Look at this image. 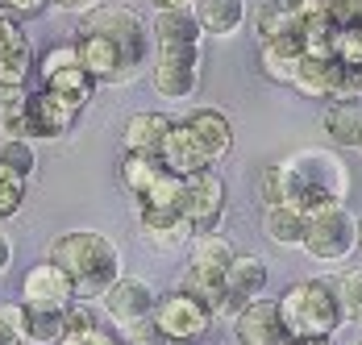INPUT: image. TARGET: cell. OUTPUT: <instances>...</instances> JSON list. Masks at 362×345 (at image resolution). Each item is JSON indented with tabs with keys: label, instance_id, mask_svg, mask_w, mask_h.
Wrapping results in <instances>:
<instances>
[{
	"label": "cell",
	"instance_id": "277c9868",
	"mask_svg": "<svg viewBox=\"0 0 362 345\" xmlns=\"http://www.w3.org/2000/svg\"><path fill=\"white\" fill-rule=\"evenodd\" d=\"M279 312L291 337H329L346 324L341 320V304L333 291V279H296L279 296Z\"/></svg>",
	"mask_w": 362,
	"mask_h": 345
},
{
	"label": "cell",
	"instance_id": "ab89813d",
	"mask_svg": "<svg viewBox=\"0 0 362 345\" xmlns=\"http://www.w3.org/2000/svg\"><path fill=\"white\" fill-rule=\"evenodd\" d=\"M46 4L50 0H0V13H8V17H34Z\"/></svg>",
	"mask_w": 362,
	"mask_h": 345
},
{
	"label": "cell",
	"instance_id": "74e56055",
	"mask_svg": "<svg viewBox=\"0 0 362 345\" xmlns=\"http://www.w3.org/2000/svg\"><path fill=\"white\" fill-rule=\"evenodd\" d=\"M71 63H79V54H75V42H67V46H50V50L42 54V63H37V75L46 79V75H54V71L71 67Z\"/></svg>",
	"mask_w": 362,
	"mask_h": 345
},
{
	"label": "cell",
	"instance_id": "4fadbf2b",
	"mask_svg": "<svg viewBox=\"0 0 362 345\" xmlns=\"http://www.w3.org/2000/svg\"><path fill=\"white\" fill-rule=\"evenodd\" d=\"M267 283H271V262L262 254H233L225 271V312H238L250 300L267 296Z\"/></svg>",
	"mask_w": 362,
	"mask_h": 345
},
{
	"label": "cell",
	"instance_id": "52a82bcc",
	"mask_svg": "<svg viewBox=\"0 0 362 345\" xmlns=\"http://www.w3.org/2000/svg\"><path fill=\"white\" fill-rule=\"evenodd\" d=\"M171 341H200L209 329H213V312H209V304H200L196 296H187L183 287H175V291H167V296H158L154 300V316H150Z\"/></svg>",
	"mask_w": 362,
	"mask_h": 345
},
{
	"label": "cell",
	"instance_id": "6da1fadb",
	"mask_svg": "<svg viewBox=\"0 0 362 345\" xmlns=\"http://www.w3.org/2000/svg\"><path fill=\"white\" fill-rule=\"evenodd\" d=\"M75 54L79 67L88 71L96 83H134L150 59H154V37L150 25L125 4H100L83 13V25L75 30Z\"/></svg>",
	"mask_w": 362,
	"mask_h": 345
},
{
	"label": "cell",
	"instance_id": "f35d334b",
	"mask_svg": "<svg viewBox=\"0 0 362 345\" xmlns=\"http://www.w3.org/2000/svg\"><path fill=\"white\" fill-rule=\"evenodd\" d=\"M121 337H125V345H175L171 337H167V333H163V329H158V324H154V320H146V324H134V329H125Z\"/></svg>",
	"mask_w": 362,
	"mask_h": 345
},
{
	"label": "cell",
	"instance_id": "7a4b0ae2",
	"mask_svg": "<svg viewBox=\"0 0 362 345\" xmlns=\"http://www.w3.org/2000/svg\"><path fill=\"white\" fill-rule=\"evenodd\" d=\"M46 258L67 271L79 300H100L109 291V283L121 275V250L109 233H96V229L59 233L46 245Z\"/></svg>",
	"mask_w": 362,
	"mask_h": 345
},
{
	"label": "cell",
	"instance_id": "1f68e13d",
	"mask_svg": "<svg viewBox=\"0 0 362 345\" xmlns=\"http://www.w3.org/2000/svg\"><path fill=\"white\" fill-rule=\"evenodd\" d=\"M183 187H187V179H180V175H163L150 192H146L142 200H138V208H180L183 212Z\"/></svg>",
	"mask_w": 362,
	"mask_h": 345
},
{
	"label": "cell",
	"instance_id": "5b68a950",
	"mask_svg": "<svg viewBox=\"0 0 362 345\" xmlns=\"http://www.w3.org/2000/svg\"><path fill=\"white\" fill-rule=\"evenodd\" d=\"M313 262L321 267H337L358 250V216L350 212V204H333L321 212H308V233L300 245Z\"/></svg>",
	"mask_w": 362,
	"mask_h": 345
},
{
	"label": "cell",
	"instance_id": "8d00e7d4",
	"mask_svg": "<svg viewBox=\"0 0 362 345\" xmlns=\"http://www.w3.org/2000/svg\"><path fill=\"white\" fill-rule=\"evenodd\" d=\"M258 192H262L267 208H271V204H288V183H284V171H279V163L262 171V179H258Z\"/></svg>",
	"mask_w": 362,
	"mask_h": 345
},
{
	"label": "cell",
	"instance_id": "bcb514c9",
	"mask_svg": "<svg viewBox=\"0 0 362 345\" xmlns=\"http://www.w3.org/2000/svg\"><path fill=\"white\" fill-rule=\"evenodd\" d=\"M358 21H362V0H358Z\"/></svg>",
	"mask_w": 362,
	"mask_h": 345
},
{
	"label": "cell",
	"instance_id": "7402d4cb",
	"mask_svg": "<svg viewBox=\"0 0 362 345\" xmlns=\"http://www.w3.org/2000/svg\"><path fill=\"white\" fill-rule=\"evenodd\" d=\"M192 13H196L200 30L209 37H233V34H242L250 8H246V0H196Z\"/></svg>",
	"mask_w": 362,
	"mask_h": 345
},
{
	"label": "cell",
	"instance_id": "d590c367",
	"mask_svg": "<svg viewBox=\"0 0 362 345\" xmlns=\"http://www.w3.org/2000/svg\"><path fill=\"white\" fill-rule=\"evenodd\" d=\"M59 345H125V337L109 324H92V329H79V333H63Z\"/></svg>",
	"mask_w": 362,
	"mask_h": 345
},
{
	"label": "cell",
	"instance_id": "83f0119b",
	"mask_svg": "<svg viewBox=\"0 0 362 345\" xmlns=\"http://www.w3.org/2000/svg\"><path fill=\"white\" fill-rule=\"evenodd\" d=\"M163 175H167V167H163L158 154H125V158H121V187H125L134 200H142Z\"/></svg>",
	"mask_w": 362,
	"mask_h": 345
},
{
	"label": "cell",
	"instance_id": "f546056e",
	"mask_svg": "<svg viewBox=\"0 0 362 345\" xmlns=\"http://www.w3.org/2000/svg\"><path fill=\"white\" fill-rule=\"evenodd\" d=\"M337 304H341V320L346 324H362V267H350L333 279Z\"/></svg>",
	"mask_w": 362,
	"mask_h": 345
},
{
	"label": "cell",
	"instance_id": "cb8c5ba5",
	"mask_svg": "<svg viewBox=\"0 0 362 345\" xmlns=\"http://www.w3.org/2000/svg\"><path fill=\"white\" fill-rule=\"evenodd\" d=\"M262 229L267 238L284 250H300L304 245V233H308V212L296 204H271L267 216H262Z\"/></svg>",
	"mask_w": 362,
	"mask_h": 345
},
{
	"label": "cell",
	"instance_id": "d6a6232c",
	"mask_svg": "<svg viewBox=\"0 0 362 345\" xmlns=\"http://www.w3.org/2000/svg\"><path fill=\"white\" fill-rule=\"evenodd\" d=\"M333 59H337L341 67H362V21L337 25V37H333Z\"/></svg>",
	"mask_w": 362,
	"mask_h": 345
},
{
	"label": "cell",
	"instance_id": "7bdbcfd3",
	"mask_svg": "<svg viewBox=\"0 0 362 345\" xmlns=\"http://www.w3.org/2000/svg\"><path fill=\"white\" fill-rule=\"evenodd\" d=\"M196 0H154V8H192Z\"/></svg>",
	"mask_w": 362,
	"mask_h": 345
},
{
	"label": "cell",
	"instance_id": "836d02e7",
	"mask_svg": "<svg viewBox=\"0 0 362 345\" xmlns=\"http://www.w3.org/2000/svg\"><path fill=\"white\" fill-rule=\"evenodd\" d=\"M25 183L30 179H21L17 171H8L0 163V221H8V216L21 212V204H25Z\"/></svg>",
	"mask_w": 362,
	"mask_h": 345
},
{
	"label": "cell",
	"instance_id": "e575fe53",
	"mask_svg": "<svg viewBox=\"0 0 362 345\" xmlns=\"http://www.w3.org/2000/svg\"><path fill=\"white\" fill-rule=\"evenodd\" d=\"M0 345H30L21 304H0Z\"/></svg>",
	"mask_w": 362,
	"mask_h": 345
},
{
	"label": "cell",
	"instance_id": "4316f807",
	"mask_svg": "<svg viewBox=\"0 0 362 345\" xmlns=\"http://www.w3.org/2000/svg\"><path fill=\"white\" fill-rule=\"evenodd\" d=\"M25 104H30L25 83H0V141H4V138H30ZM30 141H34V138H30Z\"/></svg>",
	"mask_w": 362,
	"mask_h": 345
},
{
	"label": "cell",
	"instance_id": "8fae6325",
	"mask_svg": "<svg viewBox=\"0 0 362 345\" xmlns=\"http://www.w3.org/2000/svg\"><path fill=\"white\" fill-rule=\"evenodd\" d=\"M71 300H79V296H75V283L67 279V271H63V267H54L50 258H42L37 267H30L25 279H21V304H25V308H54V312H63Z\"/></svg>",
	"mask_w": 362,
	"mask_h": 345
},
{
	"label": "cell",
	"instance_id": "30bf717a",
	"mask_svg": "<svg viewBox=\"0 0 362 345\" xmlns=\"http://www.w3.org/2000/svg\"><path fill=\"white\" fill-rule=\"evenodd\" d=\"M233 341L238 345H288L291 333L284 324L279 300L258 296L246 308H238V316H233Z\"/></svg>",
	"mask_w": 362,
	"mask_h": 345
},
{
	"label": "cell",
	"instance_id": "d6986e66",
	"mask_svg": "<svg viewBox=\"0 0 362 345\" xmlns=\"http://www.w3.org/2000/svg\"><path fill=\"white\" fill-rule=\"evenodd\" d=\"M183 121H187V129L196 134V141L204 146V154L213 158V167L233 150V121H229L221 108H192Z\"/></svg>",
	"mask_w": 362,
	"mask_h": 345
},
{
	"label": "cell",
	"instance_id": "b9f144b4",
	"mask_svg": "<svg viewBox=\"0 0 362 345\" xmlns=\"http://www.w3.org/2000/svg\"><path fill=\"white\" fill-rule=\"evenodd\" d=\"M8 267H13V242H8V238L0 233V275H4Z\"/></svg>",
	"mask_w": 362,
	"mask_h": 345
},
{
	"label": "cell",
	"instance_id": "f6af8a7d",
	"mask_svg": "<svg viewBox=\"0 0 362 345\" xmlns=\"http://www.w3.org/2000/svg\"><path fill=\"white\" fill-rule=\"evenodd\" d=\"M358 250H362V221H358Z\"/></svg>",
	"mask_w": 362,
	"mask_h": 345
},
{
	"label": "cell",
	"instance_id": "ee69618b",
	"mask_svg": "<svg viewBox=\"0 0 362 345\" xmlns=\"http://www.w3.org/2000/svg\"><path fill=\"white\" fill-rule=\"evenodd\" d=\"M288 345H333L329 337H291Z\"/></svg>",
	"mask_w": 362,
	"mask_h": 345
},
{
	"label": "cell",
	"instance_id": "7dc6e473",
	"mask_svg": "<svg viewBox=\"0 0 362 345\" xmlns=\"http://www.w3.org/2000/svg\"><path fill=\"white\" fill-rule=\"evenodd\" d=\"M350 345H362V337H358V341H350Z\"/></svg>",
	"mask_w": 362,
	"mask_h": 345
},
{
	"label": "cell",
	"instance_id": "ba28073f",
	"mask_svg": "<svg viewBox=\"0 0 362 345\" xmlns=\"http://www.w3.org/2000/svg\"><path fill=\"white\" fill-rule=\"evenodd\" d=\"M225 204H229V187H225V179H221L213 167L200 171V175H192L187 187H183V216H187V225H192V238L217 233L221 216H225Z\"/></svg>",
	"mask_w": 362,
	"mask_h": 345
},
{
	"label": "cell",
	"instance_id": "d4e9b609",
	"mask_svg": "<svg viewBox=\"0 0 362 345\" xmlns=\"http://www.w3.org/2000/svg\"><path fill=\"white\" fill-rule=\"evenodd\" d=\"M42 88H46V92H54V96H63V100H71L75 108H88L100 83H96L88 71L79 67V63H71V67H63V71H54V75H46V79H42Z\"/></svg>",
	"mask_w": 362,
	"mask_h": 345
},
{
	"label": "cell",
	"instance_id": "9a60e30c",
	"mask_svg": "<svg viewBox=\"0 0 362 345\" xmlns=\"http://www.w3.org/2000/svg\"><path fill=\"white\" fill-rule=\"evenodd\" d=\"M158 158H163L167 171L180 175V179H192V175H200V171L213 167V158L204 154V146H200L196 134L187 129V121H175V125H171V134H167V141H163Z\"/></svg>",
	"mask_w": 362,
	"mask_h": 345
},
{
	"label": "cell",
	"instance_id": "e0dca14e",
	"mask_svg": "<svg viewBox=\"0 0 362 345\" xmlns=\"http://www.w3.org/2000/svg\"><path fill=\"white\" fill-rule=\"evenodd\" d=\"M30 71H34L30 37L8 13H0V83H25Z\"/></svg>",
	"mask_w": 362,
	"mask_h": 345
},
{
	"label": "cell",
	"instance_id": "7c38bea8",
	"mask_svg": "<svg viewBox=\"0 0 362 345\" xmlns=\"http://www.w3.org/2000/svg\"><path fill=\"white\" fill-rule=\"evenodd\" d=\"M83 108H75L71 100L37 88L30 92V104H25V117H30V138H42V141H54V138H67L75 129Z\"/></svg>",
	"mask_w": 362,
	"mask_h": 345
},
{
	"label": "cell",
	"instance_id": "8992f818",
	"mask_svg": "<svg viewBox=\"0 0 362 345\" xmlns=\"http://www.w3.org/2000/svg\"><path fill=\"white\" fill-rule=\"evenodd\" d=\"M150 83L163 100H187L200 88V46H154Z\"/></svg>",
	"mask_w": 362,
	"mask_h": 345
},
{
	"label": "cell",
	"instance_id": "ac0fdd59",
	"mask_svg": "<svg viewBox=\"0 0 362 345\" xmlns=\"http://www.w3.org/2000/svg\"><path fill=\"white\" fill-rule=\"evenodd\" d=\"M304 59V34H300V21L291 25L288 34H279L275 42L258 46V67L271 83H291L296 79V67Z\"/></svg>",
	"mask_w": 362,
	"mask_h": 345
},
{
	"label": "cell",
	"instance_id": "4dcf8cb0",
	"mask_svg": "<svg viewBox=\"0 0 362 345\" xmlns=\"http://www.w3.org/2000/svg\"><path fill=\"white\" fill-rule=\"evenodd\" d=\"M0 163L8 167V171H17L21 179H30L37 171V150L30 138H4L0 141Z\"/></svg>",
	"mask_w": 362,
	"mask_h": 345
},
{
	"label": "cell",
	"instance_id": "2e32d148",
	"mask_svg": "<svg viewBox=\"0 0 362 345\" xmlns=\"http://www.w3.org/2000/svg\"><path fill=\"white\" fill-rule=\"evenodd\" d=\"M138 229L154 250H180L192 242V225L180 208H138Z\"/></svg>",
	"mask_w": 362,
	"mask_h": 345
},
{
	"label": "cell",
	"instance_id": "9c48e42d",
	"mask_svg": "<svg viewBox=\"0 0 362 345\" xmlns=\"http://www.w3.org/2000/svg\"><path fill=\"white\" fill-rule=\"evenodd\" d=\"M154 300H158V296H154V287H150L146 279L121 271V275L109 283V291L100 296V308H105V316L125 333V329L146 324V320L154 316Z\"/></svg>",
	"mask_w": 362,
	"mask_h": 345
},
{
	"label": "cell",
	"instance_id": "603a6c76",
	"mask_svg": "<svg viewBox=\"0 0 362 345\" xmlns=\"http://www.w3.org/2000/svg\"><path fill=\"white\" fill-rule=\"evenodd\" d=\"M171 117H163V112H134L129 121H125V154H158L163 150V141L171 134Z\"/></svg>",
	"mask_w": 362,
	"mask_h": 345
},
{
	"label": "cell",
	"instance_id": "484cf974",
	"mask_svg": "<svg viewBox=\"0 0 362 345\" xmlns=\"http://www.w3.org/2000/svg\"><path fill=\"white\" fill-rule=\"evenodd\" d=\"M246 25H250L254 42L267 46L279 34H288L291 25H296V17L284 8V0H254V13H246Z\"/></svg>",
	"mask_w": 362,
	"mask_h": 345
},
{
	"label": "cell",
	"instance_id": "5bb4252c",
	"mask_svg": "<svg viewBox=\"0 0 362 345\" xmlns=\"http://www.w3.org/2000/svg\"><path fill=\"white\" fill-rule=\"evenodd\" d=\"M291 88L304 92L308 100H337V96H346V67L337 59H313V54H304L300 67H296Z\"/></svg>",
	"mask_w": 362,
	"mask_h": 345
},
{
	"label": "cell",
	"instance_id": "3957f363",
	"mask_svg": "<svg viewBox=\"0 0 362 345\" xmlns=\"http://www.w3.org/2000/svg\"><path fill=\"white\" fill-rule=\"evenodd\" d=\"M284 183H288V204L304 208V212H321V208L346 204L350 196V171L333 150H296L291 158L279 163Z\"/></svg>",
	"mask_w": 362,
	"mask_h": 345
},
{
	"label": "cell",
	"instance_id": "f1b7e54d",
	"mask_svg": "<svg viewBox=\"0 0 362 345\" xmlns=\"http://www.w3.org/2000/svg\"><path fill=\"white\" fill-rule=\"evenodd\" d=\"M21 308H25V304H21ZM63 333H67L63 312H54V308H25V337H30V345H59V341H63Z\"/></svg>",
	"mask_w": 362,
	"mask_h": 345
},
{
	"label": "cell",
	"instance_id": "60d3db41",
	"mask_svg": "<svg viewBox=\"0 0 362 345\" xmlns=\"http://www.w3.org/2000/svg\"><path fill=\"white\" fill-rule=\"evenodd\" d=\"M50 4H54V8H63V13H79V17H83V13L100 8L105 0H50Z\"/></svg>",
	"mask_w": 362,
	"mask_h": 345
},
{
	"label": "cell",
	"instance_id": "ffe728a7",
	"mask_svg": "<svg viewBox=\"0 0 362 345\" xmlns=\"http://www.w3.org/2000/svg\"><path fill=\"white\" fill-rule=\"evenodd\" d=\"M321 134L333 146H362V96H337L321 112Z\"/></svg>",
	"mask_w": 362,
	"mask_h": 345
},
{
	"label": "cell",
	"instance_id": "44dd1931",
	"mask_svg": "<svg viewBox=\"0 0 362 345\" xmlns=\"http://www.w3.org/2000/svg\"><path fill=\"white\" fill-rule=\"evenodd\" d=\"M150 37H154V46H200L204 30L192 8H154Z\"/></svg>",
	"mask_w": 362,
	"mask_h": 345
}]
</instances>
